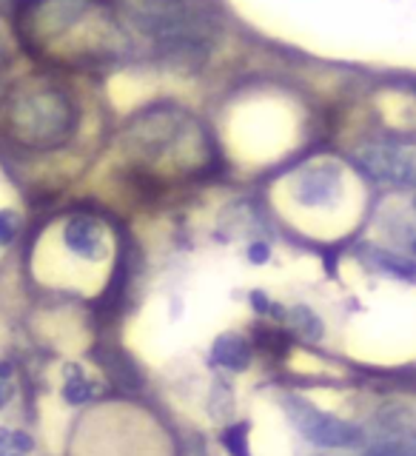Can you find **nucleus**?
Segmentation results:
<instances>
[{
	"label": "nucleus",
	"mask_w": 416,
	"mask_h": 456,
	"mask_svg": "<svg viewBox=\"0 0 416 456\" xmlns=\"http://www.w3.org/2000/svg\"><path fill=\"white\" fill-rule=\"evenodd\" d=\"M4 128L26 149H57L75 134L77 106L57 86H18L4 103Z\"/></svg>",
	"instance_id": "1"
},
{
	"label": "nucleus",
	"mask_w": 416,
	"mask_h": 456,
	"mask_svg": "<svg viewBox=\"0 0 416 456\" xmlns=\"http://www.w3.org/2000/svg\"><path fill=\"white\" fill-rule=\"evenodd\" d=\"M280 405L285 411V417L291 419L297 428V434L303 436L308 445L320 448V451H354L368 445V431L360 422L342 419L337 413H328L308 403L306 396L297 394H282Z\"/></svg>",
	"instance_id": "2"
},
{
	"label": "nucleus",
	"mask_w": 416,
	"mask_h": 456,
	"mask_svg": "<svg viewBox=\"0 0 416 456\" xmlns=\"http://www.w3.org/2000/svg\"><path fill=\"white\" fill-rule=\"evenodd\" d=\"M360 166L377 183L416 189V146L408 142H377L360 151Z\"/></svg>",
	"instance_id": "3"
},
{
	"label": "nucleus",
	"mask_w": 416,
	"mask_h": 456,
	"mask_svg": "<svg viewBox=\"0 0 416 456\" xmlns=\"http://www.w3.org/2000/svg\"><path fill=\"white\" fill-rule=\"evenodd\" d=\"M342 194H346V177L334 163L311 166L294 180V197L306 208H334Z\"/></svg>",
	"instance_id": "4"
},
{
	"label": "nucleus",
	"mask_w": 416,
	"mask_h": 456,
	"mask_svg": "<svg viewBox=\"0 0 416 456\" xmlns=\"http://www.w3.org/2000/svg\"><path fill=\"white\" fill-rule=\"evenodd\" d=\"M63 248L80 263H103L106 260V232L103 223L92 214H71L61 228Z\"/></svg>",
	"instance_id": "5"
},
{
	"label": "nucleus",
	"mask_w": 416,
	"mask_h": 456,
	"mask_svg": "<svg viewBox=\"0 0 416 456\" xmlns=\"http://www.w3.org/2000/svg\"><path fill=\"white\" fill-rule=\"evenodd\" d=\"M211 362L232 370V374H242L254 362V346L249 342V337H242L237 331H225L211 342Z\"/></svg>",
	"instance_id": "6"
},
{
	"label": "nucleus",
	"mask_w": 416,
	"mask_h": 456,
	"mask_svg": "<svg viewBox=\"0 0 416 456\" xmlns=\"http://www.w3.org/2000/svg\"><path fill=\"white\" fill-rule=\"evenodd\" d=\"M368 260L371 268L382 271L394 280H416V260L405 254H396V251H385V248H368Z\"/></svg>",
	"instance_id": "7"
},
{
	"label": "nucleus",
	"mask_w": 416,
	"mask_h": 456,
	"mask_svg": "<svg viewBox=\"0 0 416 456\" xmlns=\"http://www.w3.org/2000/svg\"><path fill=\"white\" fill-rule=\"evenodd\" d=\"M282 322H289L291 331L297 337H303L306 342H320L325 337L322 320L308 305H291V311H285V320Z\"/></svg>",
	"instance_id": "8"
},
{
	"label": "nucleus",
	"mask_w": 416,
	"mask_h": 456,
	"mask_svg": "<svg viewBox=\"0 0 416 456\" xmlns=\"http://www.w3.org/2000/svg\"><path fill=\"white\" fill-rule=\"evenodd\" d=\"M363 456H416V431L379 436L363 451Z\"/></svg>",
	"instance_id": "9"
},
{
	"label": "nucleus",
	"mask_w": 416,
	"mask_h": 456,
	"mask_svg": "<svg viewBox=\"0 0 416 456\" xmlns=\"http://www.w3.org/2000/svg\"><path fill=\"white\" fill-rule=\"evenodd\" d=\"M63 403L66 405H86V403H92V399L97 396V385L80 374V370H71V374L66 377L63 382Z\"/></svg>",
	"instance_id": "10"
},
{
	"label": "nucleus",
	"mask_w": 416,
	"mask_h": 456,
	"mask_svg": "<svg viewBox=\"0 0 416 456\" xmlns=\"http://www.w3.org/2000/svg\"><path fill=\"white\" fill-rule=\"evenodd\" d=\"M249 431H251V425L246 419H240V422H232L220 434V442H223V448L228 451V456H251Z\"/></svg>",
	"instance_id": "11"
},
{
	"label": "nucleus",
	"mask_w": 416,
	"mask_h": 456,
	"mask_svg": "<svg viewBox=\"0 0 416 456\" xmlns=\"http://www.w3.org/2000/svg\"><path fill=\"white\" fill-rule=\"evenodd\" d=\"M20 232V217L18 211L12 208H0V246H9V242L18 237Z\"/></svg>",
	"instance_id": "12"
},
{
	"label": "nucleus",
	"mask_w": 416,
	"mask_h": 456,
	"mask_svg": "<svg viewBox=\"0 0 416 456\" xmlns=\"http://www.w3.org/2000/svg\"><path fill=\"white\" fill-rule=\"evenodd\" d=\"M271 260V246L265 240H254L251 246H249V263L254 265H265Z\"/></svg>",
	"instance_id": "13"
},
{
	"label": "nucleus",
	"mask_w": 416,
	"mask_h": 456,
	"mask_svg": "<svg viewBox=\"0 0 416 456\" xmlns=\"http://www.w3.org/2000/svg\"><path fill=\"white\" fill-rule=\"evenodd\" d=\"M12 451L14 453H32L35 451V436L29 431H12Z\"/></svg>",
	"instance_id": "14"
},
{
	"label": "nucleus",
	"mask_w": 416,
	"mask_h": 456,
	"mask_svg": "<svg viewBox=\"0 0 416 456\" xmlns=\"http://www.w3.org/2000/svg\"><path fill=\"white\" fill-rule=\"evenodd\" d=\"M6 451H12V428L0 425V453H6Z\"/></svg>",
	"instance_id": "15"
},
{
	"label": "nucleus",
	"mask_w": 416,
	"mask_h": 456,
	"mask_svg": "<svg viewBox=\"0 0 416 456\" xmlns=\"http://www.w3.org/2000/svg\"><path fill=\"white\" fill-rule=\"evenodd\" d=\"M9 388H6V382H0V411H4L6 408V403H9Z\"/></svg>",
	"instance_id": "16"
},
{
	"label": "nucleus",
	"mask_w": 416,
	"mask_h": 456,
	"mask_svg": "<svg viewBox=\"0 0 416 456\" xmlns=\"http://www.w3.org/2000/svg\"><path fill=\"white\" fill-rule=\"evenodd\" d=\"M9 377H12V365L0 360V382H6Z\"/></svg>",
	"instance_id": "17"
},
{
	"label": "nucleus",
	"mask_w": 416,
	"mask_h": 456,
	"mask_svg": "<svg viewBox=\"0 0 416 456\" xmlns=\"http://www.w3.org/2000/svg\"><path fill=\"white\" fill-rule=\"evenodd\" d=\"M4 61H6V54H4V46H0V66H4Z\"/></svg>",
	"instance_id": "18"
},
{
	"label": "nucleus",
	"mask_w": 416,
	"mask_h": 456,
	"mask_svg": "<svg viewBox=\"0 0 416 456\" xmlns=\"http://www.w3.org/2000/svg\"><path fill=\"white\" fill-rule=\"evenodd\" d=\"M0 456H23V453H14V451H6V453H0Z\"/></svg>",
	"instance_id": "19"
},
{
	"label": "nucleus",
	"mask_w": 416,
	"mask_h": 456,
	"mask_svg": "<svg viewBox=\"0 0 416 456\" xmlns=\"http://www.w3.org/2000/svg\"><path fill=\"white\" fill-rule=\"evenodd\" d=\"M192 456H206V453H203V451H194Z\"/></svg>",
	"instance_id": "20"
},
{
	"label": "nucleus",
	"mask_w": 416,
	"mask_h": 456,
	"mask_svg": "<svg viewBox=\"0 0 416 456\" xmlns=\"http://www.w3.org/2000/svg\"><path fill=\"white\" fill-rule=\"evenodd\" d=\"M411 206H413V214H416V194H413V203Z\"/></svg>",
	"instance_id": "21"
}]
</instances>
